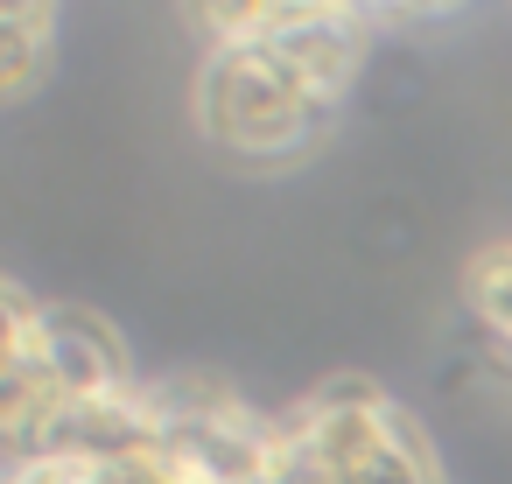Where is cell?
Masks as SVG:
<instances>
[{
  "mask_svg": "<svg viewBox=\"0 0 512 484\" xmlns=\"http://www.w3.org/2000/svg\"><path fill=\"white\" fill-rule=\"evenodd\" d=\"M463 302H470V316L512 351V239H498V246H484V253L470 260Z\"/></svg>",
  "mask_w": 512,
  "mask_h": 484,
  "instance_id": "5",
  "label": "cell"
},
{
  "mask_svg": "<svg viewBox=\"0 0 512 484\" xmlns=\"http://www.w3.org/2000/svg\"><path fill=\"white\" fill-rule=\"evenodd\" d=\"M260 484H442V463L379 379L344 372L281 407Z\"/></svg>",
  "mask_w": 512,
  "mask_h": 484,
  "instance_id": "1",
  "label": "cell"
},
{
  "mask_svg": "<svg viewBox=\"0 0 512 484\" xmlns=\"http://www.w3.org/2000/svg\"><path fill=\"white\" fill-rule=\"evenodd\" d=\"M43 358L57 372V386L71 400H106V393H134V365L120 351V337L92 316V309H71V302H43Z\"/></svg>",
  "mask_w": 512,
  "mask_h": 484,
  "instance_id": "3",
  "label": "cell"
},
{
  "mask_svg": "<svg viewBox=\"0 0 512 484\" xmlns=\"http://www.w3.org/2000/svg\"><path fill=\"white\" fill-rule=\"evenodd\" d=\"M197 127L232 162H295L337 127V106L302 85L274 50L218 43L197 64Z\"/></svg>",
  "mask_w": 512,
  "mask_h": 484,
  "instance_id": "2",
  "label": "cell"
},
{
  "mask_svg": "<svg viewBox=\"0 0 512 484\" xmlns=\"http://www.w3.org/2000/svg\"><path fill=\"white\" fill-rule=\"evenodd\" d=\"M57 57V8H0V92L29 99Z\"/></svg>",
  "mask_w": 512,
  "mask_h": 484,
  "instance_id": "4",
  "label": "cell"
}]
</instances>
